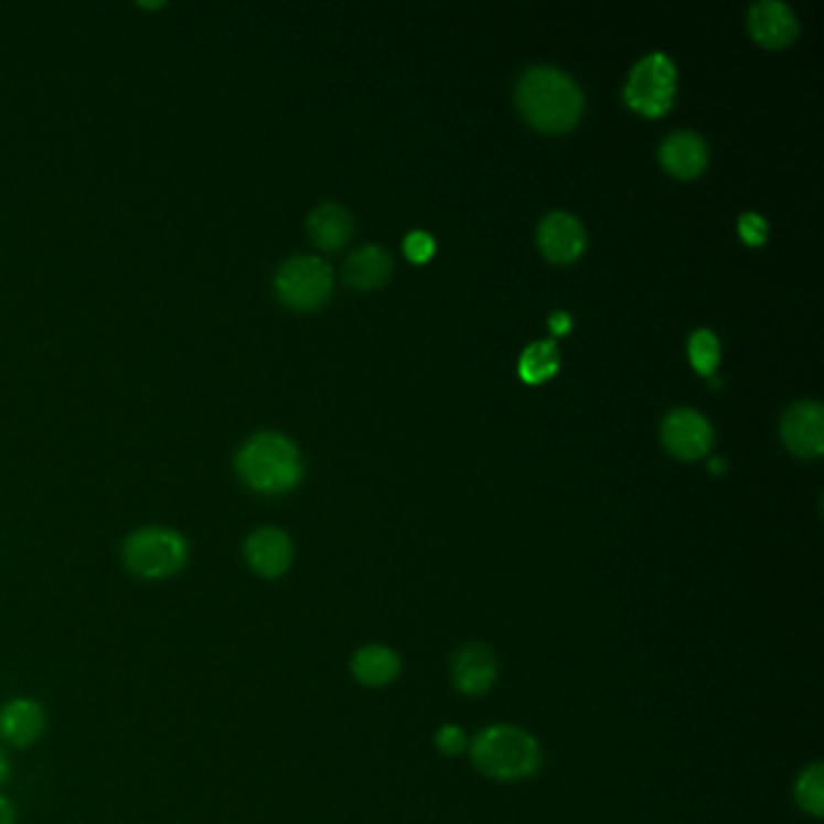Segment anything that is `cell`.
<instances>
[{
  "label": "cell",
  "instance_id": "603a6c76",
  "mask_svg": "<svg viewBox=\"0 0 824 824\" xmlns=\"http://www.w3.org/2000/svg\"><path fill=\"white\" fill-rule=\"evenodd\" d=\"M436 745L442 755H460L467 747V738L458 726H442L436 735Z\"/></svg>",
  "mask_w": 824,
  "mask_h": 824
},
{
  "label": "cell",
  "instance_id": "5bb4252c",
  "mask_svg": "<svg viewBox=\"0 0 824 824\" xmlns=\"http://www.w3.org/2000/svg\"><path fill=\"white\" fill-rule=\"evenodd\" d=\"M44 708L34 699H12L0 708V738L8 745L30 747L44 732Z\"/></svg>",
  "mask_w": 824,
  "mask_h": 824
},
{
  "label": "cell",
  "instance_id": "7402d4cb",
  "mask_svg": "<svg viewBox=\"0 0 824 824\" xmlns=\"http://www.w3.org/2000/svg\"><path fill=\"white\" fill-rule=\"evenodd\" d=\"M767 221L757 213H745L740 218V235L747 245H762L767 239Z\"/></svg>",
  "mask_w": 824,
  "mask_h": 824
},
{
  "label": "cell",
  "instance_id": "44dd1931",
  "mask_svg": "<svg viewBox=\"0 0 824 824\" xmlns=\"http://www.w3.org/2000/svg\"><path fill=\"white\" fill-rule=\"evenodd\" d=\"M404 252H407V257H409L411 261H418V264H421V261H428L430 257H434L436 243H434V237H430L428 233H424V231H414L407 239H404Z\"/></svg>",
  "mask_w": 824,
  "mask_h": 824
},
{
  "label": "cell",
  "instance_id": "8fae6325",
  "mask_svg": "<svg viewBox=\"0 0 824 824\" xmlns=\"http://www.w3.org/2000/svg\"><path fill=\"white\" fill-rule=\"evenodd\" d=\"M747 28H750V34L759 44L769 49L789 46L798 36L795 12L781 0H759V3H755L747 12Z\"/></svg>",
  "mask_w": 824,
  "mask_h": 824
},
{
  "label": "cell",
  "instance_id": "5b68a950",
  "mask_svg": "<svg viewBox=\"0 0 824 824\" xmlns=\"http://www.w3.org/2000/svg\"><path fill=\"white\" fill-rule=\"evenodd\" d=\"M274 286L283 306L298 312H312L332 296L334 274L332 266L320 257L300 255L281 264Z\"/></svg>",
  "mask_w": 824,
  "mask_h": 824
},
{
  "label": "cell",
  "instance_id": "30bf717a",
  "mask_svg": "<svg viewBox=\"0 0 824 824\" xmlns=\"http://www.w3.org/2000/svg\"><path fill=\"white\" fill-rule=\"evenodd\" d=\"M245 559L261 578H281L293 564V542L278 527H259L245 542Z\"/></svg>",
  "mask_w": 824,
  "mask_h": 824
},
{
  "label": "cell",
  "instance_id": "2e32d148",
  "mask_svg": "<svg viewBox=\"0 0 824 824\" xmlns=\"http://www.w3.org/2000/svg\"><path fill=\"white\" fill-rule=\"evenodd\" d=\"M308 233L317 247L334 252L351 239L353 218L344 206L322 204L308 215Z\"/></svg>",
  "mask_w": 824,
  "mask_h": 824
},
{
  "label": "cell",
  "instance_id": "4316f807",
  "mask_svg": "<svg viewBox=\"0 0 824 824\" xmlns=\"http://www.w3.org/2000/svg\"><path fill=\"white\" fill-rule=\"evenodd\" d=\"M711 467H714V472H720V469H723V462H720V460H714Z\"/></svg>",
  "mask_w": 824,
  "mask_h": 824
},
{
  "label": "cell",
  "instance_id": "ffe728a7",
  "mask_svg": "<svg viewBox=\"0 0 824 824\" xmlns=\"http://www.w3.org/2000/svg\"><path fill=\"white\" fill-rule=\"evenodd\" d=\"M689 359L702 375H711L720 361V344L714 332L696 329L689 339Z\"/></svg>",
  "mask_w": 824,
  "mask_h": 824
},
{
  "label": "cell",
  "instance_id": "cb8c5ba5",
  "mask_svg": "<svg viewBox=\"0 0 824 824\" xmlns=\"http://www.w3.org/2000/svg\"><path fill=\"white\" fill-rule=\"evenodd\" d=\"M570 324H574V320H570L568 312H554L549 317V327L554 329L556 334H566L568 329H570Z\"/></svg>",
  "mask_w": 824,
  "mask_h": 824
},
{
  "label": "cell",
  "instance_id": "6da1fadb",
  "mask_svg": "<svg viewBox=\"0 0 824 824\" xmlns=\"http://www.w3.org/2000/svg\"><path fill=\"white\" fill-rule=\"evenodd\" d=\"M517 107L527 124L544 133H564L582 117V93L568 73L552 66H535L517 83Z\"/></svg>",
  "mask_w": 824,
  "mask_h": 824
},
{
  "label": "cell",
  "instance_id": "ba28073f",
  "mask_svg": "<svg viewBox=\"0 0 824 824\" xmlns=\"http://www.w3.org/2000/svg\"><path fill=\"white\" fill-rule=\"evenodd\" d=\"M785 448L798 458H817L824 450V409L820 402H795L781 418Z\"/></svg>",
  "mask_w": 824,
  "mask_h": 824
},
{
  "label": "cell",
  "instance_id": "d6986e66",
  "mask_svg": "<svg viewBox=\"0 0 824 824\" xmlns=\"http://www.w3.org/2000/svg\"><path fill=\"white\" fill-rule=\"evenodd\" d=\"M822 764L815 762L813 767H807L801 777H798L795 783V801L801 805L805 813L820 817L824 810V791H822Z\"/></svg>",
  "mask_w": 824,
  "mask_h": 824
},
{
  "label": "cell",
  "instance_id": "ac0fdd59",
  "mask_svg": "<svg viewBox=\"0 0 824 824\" xmlns=\"http://www.w3.org/2000/svg\"><path fill=\"white\" fill-rule=\"evenodd\" d=\"M559 371V349L554 341L544 339L529 344L520 356V377L529 385H539Z\"/></svg>",
  "mask_w": 824,
  "mask_h": 824
},
{
  "label": "cell",
  "instance_id": "3957f363",
  "mask_svg": "<svg viewBox=\"0 0 824 824\" xmlns=\"http://www.w3.org/2000/svg\"><path fill=\"white\" fill-rule=\"evenodd\" d=\"M474 767L496 781H523L542 764L539 742L523 728L489 726L472 742Z\"/></svg>",
  "mask_w": 824,
  "mask_h": 824
},
{
  "label": "cell",
  "instance_id": "7c38bea8",
  "mask_svg": "<svg viewBox=\"0 0 824 824\" xmlns=\"http://www.w3.org/2000/svg\"><path fill=\"white\" fill-rule=\"evenodd\" d=\"M499 667L496 657L481 643H469L454 653L452 661V684L467 696H481L496 682Z\"/></svg>",
  "mask_w": 824,
  "mask_h": 824
},
{
  "label": "cell",
  "instance_id": "4fadbf2b",
  "mask_svg": "<svg viewBox=\"0 0 824 824\" xmlns=\"http://www.w3.org/2000/svg\"><path fill=\"white\" fill-rule=\"evenodd\" d=\"M661 162L670 174L679 176V180H694L708 164L706 141L694 131L672 133L661 146Z\"/></svg>",
  "mask_w": 824,
  "mask_h": 824
},
{
  "label": "cell",
  "instance_id": "9c48e42d",
  "mask_svg": "<svg viewBox=\"0 0 824 824\" xmlns=\"http://www.w3.org/2000/svg\"><path fill=\"white\" fill-rule=\"evenodd\" d=\"M586 227L566 211L547 213L537 227V245L542 249V255L556 264H568L578 259L582 255V249H586Z\"/></svg>",
  "mask_w": 824,
  "mask_h": 824
},
{
  "label": "cell",
  "instance_id": "52a82bcc",
  "mask_svg": "<svg viewBox=\"0 0 824 824\" xmlns=\"http://www.w3.org/2000/svg\"><path fill=\"white\" fill-rule=\"evenodd\" d=\"M665 448L679 460H699L714 442V430L708 418L699 411L679 407L672 409L663 421Z\"/></svg>",
  "mask_w": 824,
  "mask_h": 824
},
{
  "label": "cell",
  "instance_id": "9a60e30c",
  "mask_svg": "<svg viewBox=\"0 0 824 824\" xmlns=\"http://www.w3.org/2000/svg\"><path fill=\"white\" fill-rule=\"evenodd\" d=\"M395 269V261L385 247L365 245L353 252L344 264V278L359 290H373L385 286Z\"/></svg>",
  "mask_w": 824,
  "mask_h": 824
},
{
  "label": "cell",
  "instance_id": "484cf974",
  "mask_svg": "<svg viewBox=\"0 0 824 824\" xmlns=\"http://www.w3.org/2000/svg\"><path fill=\"white\" fill-rule=\"evenodd\" d=\"M8 773H10V764H8V755H6L3 750H0V783H3V781L8 779Z\"/></svg>",
  "mask_w": 824,
  "mask_h": 824
},
{
  "label": "cell",
  "instance_id": "277c9868",
  "mask_svg": "<svg viewBox=\"0 0 824 824\" xmlns=\"http://www.w3.org/2000/svg\"><path fill=\"white\" fill-rule=\"evenodd\" d=\"M124 564L143 580H164L180 574L189 561V542L170 527H143L124 542Z\"/></svg>",
  "mask_w": 824,
  "mask_h": 824
},
{
  "label": "cell",
  "instance_id": "e0dca14e",
  "mask_svg": "<svg viewBox=\"0 0 824 824\" xmlns=\"http://www.w3.org/2000/svg\"><path fill=\"white\" fill-rule=\"evenodd\" d=\"M353 677L365 687H385L402 672L399 655L387 645H363L351 661Z\"/></svg>",
  "mask_w": 824,
  "mask_h": 824
},
{
  "label": "cell",
  "instance_id": "7a4b0ae2",
  "mask_svg": "<svg viewBox=\"0 0 824 824\" xmlns=\"http://www.w3.org/2000/svg\"><path fill=\"white\" fill-rule=\"evenodd\" d=\"M235 469L249 489L269 496L296 489L302 479V460L296 442L274 430L252 436L239 448Z\"/></svg>",
  "mask_w": 824,
  "mask_h": 824
},
{
  "label": "cell",
  "instance_id": "8992f818",
  "mask_svg": "<svg viewBox=\"0 0 824 824\" xmlns=\"http://www.w3.org/2000/svg\"><path fill=\"white\" fill-rule=\"evenodd\" d=\"M677 90V68L670 56L655 52L633 66L627 83V105L645 117H663Z\"/></svg>",
  "mask_w": 824,
  "mask_h": 824
},
{
  "label": "cell",
  "instance_id": "d4e9b609",
  "mask_svg": "<svg viewBox=\"0 0 824 824\" xmlns=\"http://www.w3.org/2000/svg\"><path fill=\"white\" fill-rule=\"evenodd\" d=\"M18 822V810L8 798L0 795V824H15Z\"/></svg>",
  "mask_w": 824,
  "mask_h": 824
}]
</instances>
